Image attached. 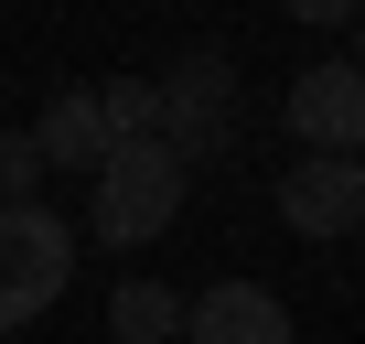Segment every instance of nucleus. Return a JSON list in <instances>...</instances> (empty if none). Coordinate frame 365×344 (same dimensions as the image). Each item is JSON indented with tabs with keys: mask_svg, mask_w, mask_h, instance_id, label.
Instances as JSON below:
<instances>
[{
	"mask_svg": "<svg viewBox=\"0 0 365 344\" xmlns=\"http://www.w3.org/2000/svg\"><path fill=\"white\" fill-rule=\"evenodd\" d=\"M86 226L108 237V248H150L172 216H182V183H194V172H182L161 140H129V151H108L97 172H86Z\"/></svg>",
	"mask_w": 365,
	"mask_h": 344,
	"instance_id": "1",
	"label": "nucleus"
},
{
	"mask_svg": "<svg viewBox=\"0 0 365 344\" xmlns=\"http://www.w3.org/2000/svg\"><path fill=\"white\" fill-rule=\"evenodd\" d=\"M65 280H76V226L54 205H0V333L43 323Z\"/></svg>",
	"mask_w": 365,
	"mask_h": 344,
	"instance_id": "2",
	"label": "nucleus"
},
{
	"mask_svg": "<svg viewBox=\"0 0 365 344\" xmlns=\"http://www.w3.org/2000/svg\"><path fill=\"white\" fill-rule=\"evenodd\" d=\"M150 86H161V129H150V140H161L182 172L215 161V151L237 140V65H226V54H182V65L150 76Z\"/></svg>",
	"mask_w": 365,
	"mask_h": 344,
	"instance_id": "3",
	"label": "nucleus"
},
{
	"mask_svg": "<svg viewBox=\"0 0 365 344\" xmlns=\"http://www.w3.org/2000/svg\"><path fill=\"white\" fill-rule=\"evenodd\" d=\"M279 226L290 237H354L365 226V151H301L279 172Z\"/></svg>",
	"mask_w": 365,
	"mask_h": 344,
	"instance_id": "4",
	"label": "nucleus"
},
{
	"mask_svg": "<svg viewBox=\"0 0 365 344\" xmlns=\"http://www.w3.org/2000/svg\"><path fill=\"white\" fill-rule=\"evenodd\" d=\"M279 118H290L301 151H365V76H354L344 54H333V65H301L290 97H279Z\"/></svg>",
	"mask_w": 365,
	"mask_h": 344,
	"instance_id": "5",
	"label": "nucleus"
},
{
	"mask_svg": "<svg viewBox=\"0 0 365 344\" xmlns=\"http://www.w3.org/2000/svg\"><path fill=\"white\" fill-rule=\"evenodd\" d=\"M182 344H290V301L258 280H215L182 301Z\"/></svg>",
	"mask_w": 365,
	"mask_h": 344,
	"instance_id": "6",
	"label": "nucleus"
},
{
	"mask_svg": "<svg viewBox=\"0 0 365 344\" xmlns=\"http://www.w3.org/2000/svg\"><path fill=\"white\" fill-rule=\"evenodd\" d=\"M33 151H43V172H97L118 140H108V108H97V86H65L43 118H33Z\"/></svg>",
	"mask_w": 365,
	"mask_h": 344,
	"instance_id": "7",
	"label": "nucleus"
},
{
	"mask_svg": "<svg viewBox=\"0 0 365 344\" xmlns=\"http://www.w3.org/2000/svg\"><path fill=\"white\" fill-rule=\"evenodd\" d=\"M108 333H118V344H182V290L118 280V290H108Z\"/></svg>",
	"mask_w": 365,
	"mask_h": 344,
	"instance_id": "8",
	"label": "nucleus"
},
{
	"mask_svg": "<svg viewBox=\"0 0 365 344\" xmlns=\"http://www.w3.org/2000/svg\"><path fill=\"white\" fill-rule=\"evenodd\" d=\"M97 108H108V140H118V151L161 129V86H140V76H118V86H97Z\"/></svg>",
	"mask_w": 365,
	"mask_h": 344,
	"instance_id": "9",
	"label": "nucleus"
},
{
	"mask_svg": "<svg viewBox=\"0 0 365 344\" xmlns=\"http://www.w3.org/2000/svg\"><path fill=\"white\" fill-rule=\"evenodd\" d=\"M0 205H43V151H33V129H0Z\"/></svg>",
	"mask_w": 365,
	"mask_h": 344,
	"instance_id": "10",
	"label": "nucleus"
},
{
	"mask_svg": "<svg viewBox=\"0 0 365 344\" xmlns=\"http://www.w3.org/2000/svg\"><path fill=\"white\" fill-rule=\"evenodd\" d=\"M279 11H290V22H312V33H344L365 0H279Z\"/></svg>",
	"mask_w": 365,
	"mask_h": 344,
	"instance_id": "11",
	"label": "nucleus"
},
{
	"mask_svg": "<svg viewBox=\"0 0 365 344\" xmlns=\"http://www.w3.org/2000/svg\"><path fill=\"white\" fill-rule=\"evenodd\" d=\"M344 65H354V76H365V11H354V54H344Z\"/></svg>",
	"mask_w": 365,
	"mask_h": 344,
	"instance_id": "12",
	"label": "nucleus"
}]
</instances>
